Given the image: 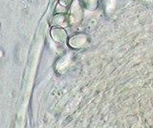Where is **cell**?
Returning <instances> with one entry per match:
<instances>
[{
  "label": "cell",
  "mask_w": 153,
  "mask_h": 128,
  "mask_svg": "<svg viewBox=\"0 0 153 128\" xmlns=\"http://www.w3.org/2000/svg\"><path fill=\"white\" fill-rule=\"evenodd\" d=\"M50 36L52 39L57 43H65L68 41V33L65 30V28L57 27V26H52L50 29Z\"/></svg>",
  "instance_id": "cell-3"
},
{
  "label": "cell",
  "mask_w": 153,
  "mask_h": 128,
  "mask_svg": "<svg viewBox=\"0 0 153 128\" xmlns=\"http://www.w3.org/2000/svg\"><path fill=\"white\" fill-rule=\"evenodd\" d=\"M59 1V3L60 4V5L64 6L66 8H70V6L73 4L74 0H57Z\"/></svg>",
  "instance_id": "cell-6"
},
{
  "label": "cell",
  "mask_w": 153,
  "mask_h": 128,
  "mask_svg": "<svg viewBox=\"0 0 153 128\" xmlns=\"http://www.w3.org/2000/svg\"><path fill=\"white\" fill-rule=\"evenodd\" d=\"M0 28H1V25H0Z\"/></svg>",
  "instance_id": "cell-8"
},
{
  "label": "cell",
  "mask_w": 153,
  "mask_h": 128,
  "mask_svg": "<svg viewBox=\"0 0 153 128\" xmlns=\"http://www.w3.org/2000/svg\"><path fill=\"white\" fill-rule=\"evenodd\" d=\"M50 24L52 26H57L62 28L69 27L71 23L68 13H56L51 18Z\"/></svg>",
  "instance_id": "cell-4"
},
{
  "label": "cell",
  "mask_w": 153,
  "mask_h": 128,
  "mask_svg": "<svg viewBox=\"0 0 153 128\" xmlns=\"http://www.w3.org/2000/svg\"><path fill=\"white\" fill-rule=\"evenodd\" d=\"M84 9L80 5L78 0H74L73 4L70 6L68 15L70 17L71 25H78L81 22L84 16Z\"/></svg>",
  "instance_id": "cell-2"
},
{
  "label": "cell",
  "mask_w": 153,
  "mask_h": 128,
  "mask_svg": "<svg viewBox=\"0 0 153 128\" xmlns=\"http://www.w3.org/2000/svg\"><path fill=\"white\" fill-rule=\"evenodd\" d=\"M3 55H4V52H3L2 49H0V59L3 58Z\"/></svg>",
  "instance_id": "cell-7"
},
{
  "label": "cell",
  "mask_w": 153,
  "mask_h": 128,
  "mask_svg": "<svg viewBox=\"0 0 153 128\" xmlns=\"http://www.w3.org/2000/svg\"><path fill=\"white\" fill-rule=\"evenodd\" d=\"M90 41V37L88 34L83 32H79V33H76L73 36H71L68 41H67V44L72 49H82L84 47L88 45Z\"/></svg>",
  "instance_id": "cell-1"
},
{
  "label": "cell",
  "mask_w": 153,
  "mask_h": 128,
  "mask_svg": "<svg viewBox=\"0 0 153 128\" xmlns=\"http://www.w3.org/2000/svg\"><path fill=\"white\" fill-rule=\"evenodd\" d=\"M85 11L96 12L102 5V0H78Z\"/></svg>",
  "instance_id": "cell-5"
}]
</instances>
